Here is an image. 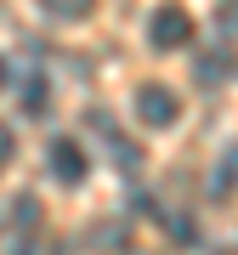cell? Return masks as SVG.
<instances>
[{
  "label": "cell",
  "mask_w": 238,
  "mask_h": 255,
  "mask_svg": "<svg viewBox=\"0 0 238 255\" xmlns=\"http://www.w3.org/2000/svg\"><path fill=\"white\" fill-rule=\"evenodd\" d=\"M136 119H142L147 130H170L176 119H182V102H176L170 85L147 80V85H136Z\"/></svg>",
  "instance_id": "obj_1"
},
{
  "label": "cell",
  "mask_w": 238,
  "mask_h": 255,
  "mask_svg": "<svg viewBox=\"0 0 238 255\" xmlns=\"http://www.w3.org/2000/svg\"><path fill=\"white\" fill-rule=\"evenodd\" d=\"M147 40H153V51H182V46H193V17L182 6H153Z\"/></svg>",
  "instance_id": "obj_2"
},
{
  "label": "cell",
  "mask_w": 238,
  "mask_h": 255,
  "mask_svg": "<svg viewBox=\"0 0 238 255\" xmlns=\"http://www.w3.org/2000/svg\"><path fill=\"white\" fill-rule=\"evenodd\" d=\"M46 159H51V176H57L63 187H80L85 176H91V159H85V147L74 142V136H57Z\"/></svg>",
  "instance_id": "obj_3"
},
{
  "label": "cell",
  "mask_w": 238,
  "mask_h": 255,
  "mask_svg": "<svg viewBox=\"0 0 238 255\" xmlns=\"http://www.w3.org/2000/svg\"><path fill=\"white\" fill-rule=\"evenodd\" d=\"M51 108V80L46 74H28L23 80V114H46Z\"/></svg>",
  "instance_id": "obj_4"
},
{
  "label": "cell",
  "mask_w": 238,
  "mask_h": 255,
  "mask_svg": "<svg viewBox=\"0 0 238 255\" xmlns=\"http://www.w3.org/2000/svg\"><path fill=\"white\" fill-rule=\"evenodd\" d=\"M40 6H46L51 17H63V23H74V17H85V11H91V0H40Z\"/></svg>",
  "instance_id": "obj_5"
},
{
  "label": "cell",
  "mask_w": 238,
  "mask_h": 255,
  "mask_svg": "<svg viewBox=\"0 0 238 255\" xmlns=\"http://www.w3.org/2000/svg\"><path fill=\"white\" fill-rule=\"evenodd\" d=\"M11 159H17V136H11V130L6 125H0V170H6V164Z\"/></svg>",
  "instance_id": "obj_6"
},
{
  "label": "cell",
  "mask_w": 238,
  "mask_h": 255,
  "mask_svg": "<svg viewBox=\"0 0 238 255\" xmlns=\"http://www.w3.org/2000/svg\"><path fill=\"white\" fill-rule=\"evenodd\" d=\"M216 74H227V51H221V57H204V63H199V80H216Z\"/></svg>",
  "instance_id": "obj_7"
},
{
  "label": "cell",
  "mask_w": 238,
  "mask_h": 255,
  "mask_svg": "<svg viewBox=\"0 0 238 255\" xmlns=\"http://www.w3.org/2000/svg\"><path fill=\"white\" fill-rule=\"evenodd\" d=\"M6 85H11V68H6V57H0V91H6Z\"/></svg>",
  "instance_id": "obj_8"
},
{
  "label": "cell",
  "mask_w": 238,
  "mask_h": 255,
  "mask_svg": "<svg viewBox=\"0 0 238 255\" xmlns=\"http://www.w3.org/2000/svg\"><path fill=\"white\" fill-rule=\"evenodd\" d=\"M11 255H34V250H23V244H17V250H11Z\"/></svg>",
  "instance_id": "obj_9"
}]
</instances>
